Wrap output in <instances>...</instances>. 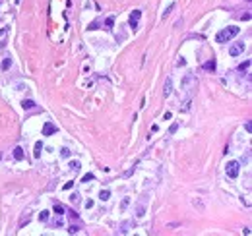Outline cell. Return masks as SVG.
I'll return each mask as SVG.
<instances>
[{"mask_svg": "<svg viewBox=\"0 0 252 236\" xmlns=\"http://www.w3.org/2000/svg\"><path fill=\"white\" fill-rule=\"evenodd\" d=\"M52 134H56V126L52 122H47L43 126V135H52Z\"/></svg>", "mask_w": 252, "mask_h": 236, "instance_id": "obj_5", "label": "cell"}, {"mask_svg": "<svg viewBox=\"0 0 252 236\" xmlns=\"http://www.w3.org/2000/svg\"><path fill=\"white\" fill-rule=\"evenodd\" d=\"M70 201H72V203H79V195L78 194H72L70 195Z\"/></svg>", "mask_w": 252, "mask_h": 236, "instance_id": "obj_26", "label": "cell"}, {"mask_svg": "<svg viewBox=\"0 0 252 236\" xmlns=\"http://www.w3.org/2000/svg\"><path fill=\"white\" fill-rule=\"evenodd\" d=\"M72 184H74V182H66V184H64V190H70Z\"/></svg>", "mask_w": 252, "mask_h": 236, "instance_id": "obj_32", "label": "cell"}, {"mask_svg": "<svg viewBox=\"0 0 252 236\" xmlns=\"http://www.w3.org/2000/svg\"><path fill=\"white\" fill-rule=\"evenodd\" d=\"M238 33H241V27H237V25H231V27H227V29H223V31L217 33L215 41H217V43H229L233 37H237Z\"/></svg>", "mask_w": 252, "mask_h": 236, "instance_id": "obj_2", "label": "cell"}, {"mask_svg": "<svg viewBox=\"0 0 252 236\" xmlns=\"http://www.w3.org/2000/svg\"><path fill=\"white\" fill-rule=\"evenodd\" d=\"M186 64V60H184V58H178V62H177V66H184Z\"/></svg>", "mask_w": 252, "mask_h": 236, "instance_id": "obj_31", "label": "cell"}, {"mask_svg": "<svg viewBox=\"0 0 252 236\" xmlns=\"http://www.w3.org/2000/svg\"><path fill=\"white\" fill-rule=\"evenodd\" d=\"M130 27H132V29L138 27V21H136V19H130Z\"/></svg>", "mask_w": 252, "mask_h": 236, "instance_id": "obj_30", "label": "cell"}, {"mask_svg": "<svg viewBox=\"0 0 252 236\" xmlns=\"http://www.w3.org/2000/svg\"><path fill=\"white\" fill-rule=\"evenodd\" d=\"M225 172H227L229 178H237L238 172H241V163L238 161H229L227 167H225Z\"/></svg>", "mask_w": 252, "mask_h": 236, "instance_id": "obj_3", "label": "cell"}, {"mask_svg": "<svg viewBox=\"0 0 252 236\" xmlns=\"http://www.w3.org/2000/svg\"><path fill=\"white\" fill-rule=\"evenodd\" d=\"M52 211H54L58 217H60V215H64V207H62L60 203H54V205H52Z\"/></svg>", "mask_w": 252, "mask_h": 236, "instance_id": "obj_10", "label": "cell"}, {"mask_svg": "<svg viewBox=\"0 0 252 236\" xmlns=\"http://www.w3.org/2000/svg\"><path fill=\"white\" fill-rule=\"evenodd\" d=\"M244 128H246V132H250V130H252V124H250V122H246V124H244Z\"/></svg>", "mask_w": 252, "mask_h": 236, "instance_id": "obj_33", "label": "cell"}, {"mask_svg": "<svg viewBox=\"0 0 252 236\" xmlns=\"http://www.w3.org/2000/svg\"><path fill=\"white\" fill-rule=\"evenodd\" d=\"M128 205H130V197H124V199H122V203H120V211H126Z\"/></svg>", "mask_w": 252, "mask_h": 236, "instance_id": "obj_15", "label": "cell"}, {"mask_svg": "<svg viewBox=\"0 0 252 236\" xmlns=\"http://www.w3.org/2000/svg\"><path fill=\"white\" fill-rule=\"evenodd\" d=\"M29 219H31V215H29V213H25V215H24V217L19 219V228L24 227V225H27V222H29Z\"/></svg>", "mask_w": 252, "mask_h": 236, "instance_id": "obj_13", "label": "cell"}, {"mask_svg": "<svg viewBox=\"0 0 252 236\" xmlns=\"http://www.w3.org/2000/svg\"><path fill=\"white\" fill-rule=\"evenodd\" d=\"M39 221H41V222L49 221V211H41V213H39Z\"/></svg>", "mask_w": 252, "mask_h": 236, "instance_id": "obj_17", "label": "cell"}, {"mask_svg": "<svg viewBox=\"0 0 252 236\" xmlns=\"http://www.w3.org/2000/svg\"><path fill=\"white\" fill-rule=\"evenodd\" d=\"M10 66H12V58H4V62H2V70H8Z\"/></svg>", "mask_w": 252, "mask_h": 236, "instance_id": "obj_20", "label": "cell"}, {"mask_svg": "<svg viewBox=\"0 0 252 236\" xmlns=\"http://www.w3.org/2000/svg\"><path fill=\"white\" fill-rule=\"evenodd\" d=\"M136 215H138V217H144V215H145V207H144V205H140V207H138Z\"/></svg>", "mask_w": 252, "mask_h": 236, "instance_id": "obj_23", "label": "cell"}, {"mask_svg": "<svg viewBox=\"0 0 252 236\" xmlns=\"http://www.w3.org/2000/svg\"><path fill=\"white\" fill-rule=\"evenodd\" d=\"M41 151H43V143H41V141H37V143H35V151H33V157H35V159L41 157Z\"/></svg>", "mask_w": 252, "mask_h": 236, "instance_id": "obj_8", "label": "cell"}, {"mask_svg": "<svg viewBox=\"0 0 252 236\" xmlns=\"http://www.w3.org/2000/svg\"><path fill=\"white\" fill-rule=\"evenodd\" d=\"M177 130H178V124H173V126H171V128H169V134H175Z\"/></svg>", "mask_w": 252, "mask_h": 236, "instance_id": "obj_28", "label": "cell"}, {"mask_svg": "<svg viewBox=\"0 0 252 236\" xmlns=\"http://www.w3.org/2000/svg\"><path fill=\"white\" fill-rule=\"evenodd\" d=\"M244 51V43H235L231 48H229V54L231 56H238V54H243Z\"/></svg>", "mask_w": 252, "mask_h": 236, "instance_id": "obj_4", "label": "cell"}, {"mask_svg": "<svg viewBox=\"0 0 252 236\" xmlns=\"http://www.w3.org/2000/svg\"><path fill=\"white\" fill-rule=\"evenodd\" d=\"M93 178H95L93 174H85L84 178H82V182H91V180H93Z\"/></svg>", "mask_w": 252, "mask_h": 236, "instance_id": "obj_27", "label": "cell"}, {"mask_svg": "<svg viewBox=\"0 0 252 236\" xmlns=\"http://www.w3.org/2000/svg\"><path fill=\"white\" fill-rule=\"evenodd\" d=\"M93 207V199H87V201H85V209H91Z\"/></svg>", "mask_w": 252, "mask_h": 236, "instance_id": "obj_29", "label": "cell"}, {"mask_svg": "<svg viewBox=\"0 0 252 236\" xmlns=\"http://www.w3.org/2000/svg\"><path fill=\"white\" fill-rule=\"evenodd\" d=\"M105 25H107V29H111L112 25H115V18H112V16H111V18H107V19H105Z\"/></svg>", "mask_w": 252, "mask_h": 236, "instance_id": "obj_19", "label": "cell"}, {"mask_svg": "<svg viewBox=\"0 0 252 236\" xmlns=\"http://www.w3.org/2000/svg\"><path fill=\"white\" fill-rule=\"evenodd\" d=\"M248 68H250V60H246L244 64L238 66V70H241V72H246V74H248Z\"/></svg>", "mask_w": 252, "mask_h": 236, "instance_id": "obj_16", "label": "cell"}, {"mask_svg": "<svg viewBox=\"0 0 252 236\" xmlns=\"http://www.w3.org/2000/svg\"><path fill=\"white\" fill-rule=\"evenodd\" d=\"M109 197H111V192H109V190H101V194H99V199H101V201H107Z\"/></svg>", "mask_w": 252, "mask_h": 236, "instance_id": "obj_12", "label": "cell"}, {"mask_svg": "<svg viewBox=\"0 0 252 236\" xmlns=\"http://www.w3.org/2000/svg\"><path fill=\"white\" fill-rule=\"evenodd\" d=\"M215 66H217V64H215V60L211 58V60H208V62L204 64V70H208V72L211 70V72H213V70H215Z\"/></svg>", "mask_w": 252, "mask_h": 236, "instance_id": "obj_9", "label": "cell"}, {"mask_svg": "<svg viewBox=\"0 0 252 236\" xmlns=\"http://www.w3.org/2000/svg\"><path fill=\"white\" fill-rule=\"evenodd\" d=\"M140 16H142L140 10H134V12H132V16H130V19H136V21H138V19H140Z\"/></svg>", "mask_w": 252, "mask_h": 236, "instance_id": "obj_22", "label": "cell"}, {"mask_svg": "<svg viewBox=\"0 0 252 236\" xmlns=\"http://www.w3.org/2000/svg\"><path fill=\"white\" fill-rule=\"evenodd\" d=\"M24 157H25L24 149H21V147H19V145H18V147L14 149V159H16V161H24Z\"/></svg>", "mask_w": 252, "mask_h": 236, "instance_id": "obj_7", "label": "cell"}, {"mask_svg": "<svg viewBox=\"0 0 252 236\" xmlns=\"http://www.w3.org/2000/svg\"><path fill=\"white\" fill-rule=\"evenodd\" d=\"M78 230H79V227H78V225H70V228H68V232H70V234H76Z\"/></svg>", "mask_w": 252, "mask_h": 236, "instance_id": "obj_24", "label": "cell"}, {"mask_svg": "<svg viewBox=\"0 0 252 236\" xmlns=\"http://www.w3.org/2000/svg\"><path fill=\"white\" fill-rule=\"evenodd\" d=\"M171 93H173V79L167 78V81H165V87H163V95H165V97H169Z\"/></svg>", "mask_w": 252, "mask_h": 236, "instance_id": "obj_6", "label": "cell"}, {"mask_svg": "<svg viewBox=\"0 0 252 236\" xmlns=\"http://www.w3.org/2000/svg\"><path fill=\"white\" fill-rule=\"evenodd\" d=\"M173 8H175V4H169V8H167V10H165V12H163V19L171 16V12H173Z\"/></svg>", "mask_w": 252, "mask_h": 236, "instance_id": "obj_18", "label": "cell"}, {"mask_svg": "<svg viewBox=\"0 0 252 236\" xmlns=\"http://www.w3.org/2000/svg\"><path fill=\"white\" fill-rule=\"evenodd\" d=\"M132 225H134V221H128V222H124V225H122L120 227V234H126V232H128V227H132Z\"/></svg>", "mask_w": 252, "mask_h": 236, "instance_id": "obj_11", "label": "cell"}, {"mask_svg": "<svg viewBox=\"0 0 252 236\" xmlns=\"http://www.w3.org/2000/svg\"><path fill=\"white\" fill-rule=\"evenodd\" d=\"M79 167H82V165H79L78 161H72V163H70V168H72L74 172H78V170H79Z\"/></svg>", "mask_w": 252, "mask_h": 236, "instance_id": "obj_21", "label": "cell"}, {"mask_svg": "<svg viewBox=\"0 0 252 236\" xmlns=\"http://www.w3.org/2000/svg\"><path fill=\"white\" fill-rule=\"evenodd\" d=\"M60 155H62V157H70V149H68V147H62V149H60Z\"/></svg>", "mask_w": 252, "mask_h": 236, "instance_id": "obj_25", "label": "cell"}, {"mask_svg": "<svg viewBox=\"0 0 252 236\" xmlns=\"http://www.w3.org/2000/svg\"><path fill=\"white\" fill-rule=\"evenodd\" d=\"M21 107H24V111H29V108L35 107V103H33V101H24V103H21Z\"/></svg>", "mask_w": 252, "mask_h": 236, "instance_id": "obj_14", "label": "cell"}, {"mask_svg": "<svg viewBox=\"0 0 252 236\" xmlns=\"http://www.w3.org/2000/svg\"><path fill=\"white\" fill-rule=\"evenodd\" d=\"M198 87V79L194 78L192 74H186L184 76V79H182V93H184V97H186V103H190L192 95H194V91H196Z\"/></svg>", "mask_w": 252, "mask_h": 236, "instance_id": "obj_1", "label": "cell"}]
</instances>
